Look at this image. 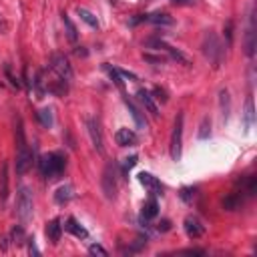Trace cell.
I'll return each instance as SVG.
<instances>
[{
	"label": "cell",
	"mask_w": 257,
	"mask_h": 257,
	"mask_svg": "<svg viewBox=\"0 0 257 257\" xmlns=\"http://www.w3.org/2000/svg\"><path fill=\"white\" fill-rule=\"evenodd\" d=\"M16 147H18V151H16V173L24 175L32 167V151L26 147L24 128H22V120L20 118H18V124H16Z\"/></svg>",
	"instance_id": "1"
},
{
	"label": "cell",
	"mask_w": 257,
	"mask_h": 257,
	"mask_svg": "<svg viewBox=\"0 0 257 257\" xmlns=\"http://www.w3.org/2000/svg\"><path fill=\"white\" fill-rule=\"evenodd\" d=\"M64 169H66V157L58 151L48 153L40 159V171L48 181H56L64 173Z\"/></svg>",
	"instance_id": "2"
},
{
	"label": "cell",
	"mask_w": 257,
	"mask_h": 257,
	"mask_svg": "<svg viewBox=\"0 0 257 257\" xmlns=\"http://www.w3.org/2000/svg\"><path fill=\"white\" fill-rule=\"evenodd\" d=\"M203 54L209 58V62L217 68L219 64H221V60H223V48H221V42H219V38L215 36V32H211V30H207L205 32V36H203Z\"/></svg>",
	"instance_id": "3"
},
{
	"label": "cell",
	"mask_w": 257,
	"mask_h": 257,
	"mask_svg": "<svg viewBox=\"0 0 257 257\" xmlns=\"http://www.w3.org/2000/svg\"><path fill=\"white\" fill-rule=\"evenodd\" d=\"M34 213V201H32V191L28 187H20L18 197H16V215L22 223H28Z\"/></svg>",
	"instance_id": "4"
},
{
	"label": "cell",
	"mask_w": 257,
	"mask_h": 257,
	"mask_svg": "<svg viewBox=\"0 0 257 257\" xmlns=\"http://www.w3.org/2000/svg\"><path fill=\"white\" fill-rule=\"evenodd\" d=\"M181 147H183V112L177 114L175 124H173V133H171V143H169V153L173 161L181 159Z\"/></svg>",
	"instance_id": "5"
},
{
	"label": "cell",
	"mask_w": 257,
	"mask_h": 257,
	"mask_svg": "<svg viewBox=\"0 0 257 257\" xmlns=\"http://www.w3.org/2000/svg\"><path fill=\"white\" fill-rule=\"evenodd\" d=\"M100 187H102V193L106 199H114L116 197V167L112 163H108L102 171V177H100Z\"/></svg>",
	"instance_id": "6"
},
{
	"label": "cell",
	"mask_w": 257,
	"mask_h": 257,
	"mask_svg": "<svg viewBox=\"0 0 257 257\" xmlns=\"http://www.w3.org/2000/svg\"><path fill=\"white\" fill-rule=\"evenodd\" d=\"M50 68L56 72L58 78H62V80H66V82L72 80V66L68 64L66 56H62V54H52V58H50Z\"/></svg>",
	"instance_id": "7"
},
{
	"label": "cell",
	"mask_w": 257,
	"mask_h": 257,
	"mask_svg": "<svg viewBox=\"0 0 257 257\" xmlns=\"http://www.w3.org/2000/svg\"><path fill=\"white\" fill-rule=\"evenodd\" d=\"M86 131H88V135H90V141H92V147L100 153V155H104V139H102V133H100V122L96 120V118H86Z\"/></svg>",
	"instance_id": "8"
},
{
	"label": "cell",
	"mask_w": 257,
	"mask_h": 257,
	"mask_svg": "<svg viewBox=\"0 0 257 257\" xmlns=\"http://www.w3.org/2000/svg\"><path fill=\"white\" fill-rule=\"evenodd\" d=\"M149 46H157L159 50L163 48V50H165V52H167V54H169L173 60H181V62L189 64V58H187V56H185L181 50H177V48H173L171 44H167L165 40H159V38H151V40H149Z\"/></svg>",
	"instance_id": "9"
},
{
	"label": "cell",
	"mask_w": 257,
	"mask_h": 257,
	"mask_svg": "<svg viewBox=\"0 0 257 257\" xmlns=\"http://www.w3.org/2000/svg\"><path fill=\"white\" fill-rule=\"evenodd\" d=\"M183 227H185V233H187L189 239H199V237L205 233V225H203L197 217H193V215H189V217L185 219Z\"/></svg>",
	"instance_id": "10"
},
{
	"label": "cell",
	"mask_w": 257,
	"mask_h": 257,
	"mask_svg": "<svg viewBox=\"0 0 257 257\" xmlns=\"http://www.w3.org/2000/svg\"><path fill=\"white\" fill-rule=\"evenodd\" d=\"M139 183L145 187V189H149L151 191V195H161L163 193V185H161V181L155 177V175H151V173H139Z\"/></svg>",
	"instance_id": "11"
},
{
	"label": "cell",
	"mask_w": 257,
	"mask_h": 257,
	"mask_svg": "<svg viewBox=\"0 0 257 257\" xmlns=\"http://www.w3.org/2000/svg\"><path fill=\"white\" fill-rule=\"evenodd\" d=\"M114 139H116V145L118 147H133V145H137V133L135 131H131V128H118L116 131V135H114Z\"/></svg>",
	"instance_id": "12"
},
{
	"label": "cell",
	"mask_w": 257,
	"mask_h": 257,
	"mask_svg": "<svg viewBox=\"0 0 257 257\" xmlns=\"http://www.w3.org/2000/svg\"><path fill=\"white\" fill-rule=\"evenodd\" d=\"M8 199V165L2 163V169H0V207H4Z\"/></svg>",
	"instance_id": "13"
},
{
	"label": "cell",
	"mask_w": 257,
	"mask_h": 257,
	"mask_svg": "<svg viewBox=\"0 0 257 257\" xmlns=\"http://www.w3.org/2000/svg\"><path fill=\"white\" fill-rule=\"evenodd\" d=\"M245 52H247V56L255 54V18H253V14L249 18V28L245 34Z\"/></svg>",
	"instance_id": "14"
},
{
	"label": "cell",
	"mask_w": 257,
	"mask_h": 257,
	"mask_svg": "<svg viewBox=\"0 0 257 257\" xmlns=\"http://www.w3.org/2000/svg\"><path fill=\"white\" fill-rule=\"evenodd\" d=\"M137 94H139V98H141L143 106H145L153 116H157V114H159V106H157V102H155V96H153L149 90H145V88H141Z\"/></svg>",
	"instance_id": "15"
},
{
	"label": "cell",
	"mask_w": 257,
	"mask_h": 257,
	"mask_svg": "<svg viewBox=\"0 0 257 257\" xmlns=\"http://www.w3.org/2000/svg\"><path fill=\"white\" fill-rule=\"evenodd\" d=\"M60 233H62V225L60 219H52L50 223H46V237L52 245H56L60 241Z\"/></svg>",
	"instance_id": "16"
},
{
	"label": "cell",
	"mask_w": 257,
	"mask_h": 257,
	"mask_svg": "<svg viewBox=\"0 0 257 257\" xmlns=\"http://www.w3.org/2000/svg\"><path fill=\"white\" fill-rule=\"evenodd\" d=\"M64 229L68 231V233H72L74 237H78V239H84V237H88V231L74 219V217H68L66 219V223H64Z\"/></svg>",
	"instance_id": "17"
},
{
	"label": "cell",
	"mask_w": 257,
	"mask_h": 257,
	"mask_svg": "<svg viewBox=\"0 0 257 257\" xmlns=\"http://www.w3.org/2000/svg\"><path fill=\"white\" fill-rule=\"evenodd\" d=\"M157 215H159V203L151 197L149 201H145V205H143V209H141V219L149 221V219H155Z\"/></svg>",
	"instance_id": "18"
},
{
	"label": "cell",
	"mask_w": 257,
	"mask_h": 257,
	"mask_svg": "<svg viewBox=\"0 0 257 257\" xmlns=\"http://www.w3.org/2000/svg\"><path fill=\"white\" fill-rule=\"evenodd\" d=\"M124 104H126V108H128V112H131V116L135 118V122H137V126L139 128H145L147 126V120H145V116L141 114V110L135 106V102L133 100H128L126 96H124Z\"/></svg>",
	"instance_id": "19"
},
{
	"label": "cell",
	"mask_w": 257,
	"mask_h": 257,
	"mask_svg": "<svg viewBox=\"0 0 257 257\" xmlns=\"http://www.w3.org/2000/svg\"><path fill=\"white\" fill-rule=\"evenodd\" d=\"M219 104H221V116H223V120H227L229 118V110H231V98H229V90L227 88H221Z\"/></svg>",
	"instance_id": "20"
},
{
	"label": "cell",
	"mask_w": 257,
	"mask_h": 257,
	"mask_svg": "<svg viewBox=\"0 0 257 257\" xmlns=\"http://www.w3.org/2000/svg\"><path fill=\"white\" fill-rule=\"evenodd\" d=\"M72 199V187L70 185H62V187H58L56 189V193H54V201L56 203H68Z\"/></svg>",
	"instance_id": "21"
},
{
	"label": "cell",
	"mask_w": 257,
	"mask_h": 257,
	"mask_svg": "<svg viewBox=\"0 0 257 257\" xmlns=\"http://www.w3.org/2000/svg\"><path fill=\"white\" fill-rule=\"evenodd\" d=\"M62 22H64V26H66V36H68V40H70V42H76L78 32H76V26H74V22L70 20V16H68L66 12H62Z\"/></svg>",
	"instance_id": "22"
},
{
	"label": "cell",
	"mask_w": 257,
	"mask_h": 257,
	"mask_svg": "<svg viewBox=\"0 0 257 257\" xmlns=\"http://www.w3.org/2000/svg\"><path fill=\"white\" fill-rule=\"evenodd\" d=\"M253 122H255L253 98H251V96H247V100H245V126H247V128H251V126H253Z\"/></svg>",
	"instance_id": "23"
},
{
	"label": "cell",
	"mask_w": 257,
	"mask_h": 257,
	"mask_svg": "<svg viewBox=\"0 0 257 257\" xmlns=\"http://www.w3.org/2000/svg\"><path fill=\"white\" fill-rule=\"evenodd\" d=\"M76 14L80 16V20H84L88 26H92V28H98V20H96V16L92 14V12H88L86 8H76Z\"/></svg>",
	"instance_id": "24"
},
{
	"label": "cell",
	"mask_w": 257,
	"mask_h": 257,
	"mask_svg": "<svg viewBox=\"0 0 257 257\" xmlns=\"http://www.w3.org/2000/svg\"><path fill=\"white\" fill-rule=\"evenodd\" d=\"M36 116H38V120H40V124H42L44 128H50V126L54 124V118H52V110H50V108H40V110L36 112Z\"/></svg>",
	"instance_id": "25"
},
{
	"label": "cell",
	"mask_w": 257,
	"mask_h": 257,
	"mask_svg": "<svg viewBox=\"0 0 257 257\" xmlns=\"http://www.w3.org/2000/svg\"><path fill=\"white\" fill-rule=\"evenodd\" d=\"M145 20L149 22H155V24H173V18L165 12H155V14H147Z\"/></svg>",
	"instance_id": "26"
},
{
	"label": "cell",
	"mask_w": 257,
	"mask_h": 257,
	"mask_svg": "<svg viewBox=\"0 0 257 257\" xmlns=\"http://www.w3.org/2000/svg\"><path fill=\"white\" fill-rule=\"evenodd\" d=\"M239 203H241V197H239L237 193H231L229 197L223 199V207H225L227 211H235V209L239 207Z\"/></svg>",
	"instance_id": "27"
},
{
	"label": "cell",
	"mask_w": 257,
	"mask_h": 257,
	"mask_svg": "<svg viewBox=\"0 0 257 257\" xmlns=\"http://www.w3.org/2000/svg\"><path fill=\"white\" fill-rule=\"evenodd\" d=\"M255 191H257V179H255V175H247L245 177V193L249 197H253Z\"/></svg>",
	"instance_id": "28"
},
{
	"label": "cell",
	"mask_w": 257,
	"mask_h": 257,
	"mask_svg": "<svg viewBox=\"0 0 257 257\" xmlns=\"http://www.w3.org/2000/svg\"><path fill=\"white\" fill-rule=\"evenodd\" d=\"M10 237H12V243H16V245H22L24 243V229L18 225V227H14L12 229V233H10Z\"/></svg>",
	"instance_id": "29"
},
{
	"label": "cell",
	"mask_w": 257,
	"mask_h": 257,
	"mask_svg": "<svg viewBox=\"0 0 257 257\" xmlns=\"http://www.w3.org/2000/svg\"><path fill=\"white\" fill-rule=\"evenodd\" d=\"M211 135V120L205 116L203 120H201V131H199V139H207Z\"/></svg>",
	"instance_id": "30"
},
{
	"label": "cell",
	"mask_w": 257,
	"mask_h": 257,
	"mask_svg": "<svg viewBox=\"0 0 257 257\" xmlns=\"http://www.w3.org/2000/svg\"><path fill=\"white\" fill-rule=\"evenodd\" d=\"M135 165H137V155H133V157H126V159H124V163H122V175L126 177V173L131 171Z\"/></svg>",
	"instance_id": "31"
},
{
	"label": "cell",
	"mask_w": 257,
	"mask_h": 257,
	"mask_svg": "<svg viewBox=\"0 0 257 257\" xmlns=\"http://www.w3.org/2000/svg\"><path fill=\"white\" fill-rule=\"evenodd\" d=\"M106 70H108V74H110V78L114 80V84H116L118 88H122V80H120V72H118L116 68H110V66H106Z\"/></svg>",
	"instance_id": "32"
},
{
	"label": "cell",
	"mask_w": 257,
	"mask_h": 257,
	"mask_svg": "<svg viewBox=\"0 0 257 257\" xmlns=\"http://www.w3.org/2000/svg\"><path fill=\"white\" fill-rule=\"evenodd\" d=\"M88 253L90 255H108V251L104 247H100V245H90L88 247Z\"/></svg>",
	"instance_id": "33"
},
{
	"label": "cell",
	"mask_w": 257,
	"mask_h": 257,
	"mask_svg": "<svg viewBox=\"0 0 257 257\" xmlns=\"http://www.w3.org/2000/svg\"><path fill=\"white\" fill-rule=\"evenodd\" d=\"M181 197H183L185 201H191V199L195 197V189H191V187H185V189L181 191Z\"/></svg>",
	"instance_id": "34"
},
{
	"label": "cell",
	"mask_w": 257,
	"mask_h": 257,
	"mask_svg": "<svg viewBox=\"0 0 257 257\" xmlns=\"http://www.w3.org/2000/svg\"><path fill=\"white\" fill-rule=\"evenodd\" d=\"M155 98H159V100H163V102H167V94H165V90L163 88H155Z\"/></svg>",
	"instance_id": "35"
},
{
	"label": "cell",
	"mask_w": 257,
	"mask_h": 257,
	"mask_svg": "<svg viewBox=\"0 0 257 257\" xmlns=\"http://www.w3.org/2000/svg\"><path fill=\"white\" fill-rule=\"evenodd\" d=\"M181 253H185V255H205L203 249H183Z\"/></svg>",
	"instance_id": "36"
},
{
	"label": "cell",
	"mask_w": 257,
	"mask_h": 257,
	"mask_svg": "<svg viewBox=\"0 0 257 257\" xmlns=\"http://www.w3.org/2000/svg\"><path fill=\"white\" fill-rule=\"evenodd\" d=\"M173 4H179V6H191L195 4V0H171Z\"/></svg>",
	"instance_id": "37"
},
{
	"label": "cell",
	"mask_w": 257,
	"mask_h": 257,
	"mask_svg": "<svg viewBox=\"0 0 257 257\" xmlns=\"http://www.w3.org/2000/svg\"><path fill=\"white\" fill-rule=\"evenodd\" d=\"M225 34H227V40L231 42V40H233V22H227V28H225Z\"/></svg>",
	"instance_id": "38"
},
{
	"label": "cell",
	"mask_w": 257,
	"mask_h": 257,
	"mask_svg": "<svg viewBox=\"0 0 257 257\" xmlns=\"http://www.w3.org/2000/svg\"><path fill=\"white\" fill-rule=\"evenodd\" d=\"M28 251H30V255L34 253V255H40V251L36 249V245H34V239H28Z\"/></svg>",
	"instance_id": "39"
},
{
	"label": "cell",
	"mask_w": 257,
	"mask_h": 257,
	"mask_svg": "<svg viewBox=\"0 0 257 257\" xmlns=\"http://www.w3.org/2000/svg\"><path fill=\"white\" fill-rule=\"evenodd\" d=\"M145 60H151V62H163V56H151V54H145Z\"/></svg>",
	"instance_id": "40"
},
{
	"label": "cell",
	"mask_w": 257,
	"mask_h": 257,
	"mask_svg": "<svg viewBox=\"0 0 257 257\" xmlns=\"http://www.w3.org/2000/svg\"><path fill=\"white\" fill-rule=\"evenodd\" d=\"M169 225H171L169 221H163V223L159 225V229H163V231H167V229H169Z\"/></svg>",
	"instance_id": "41"
}]
</instances>
